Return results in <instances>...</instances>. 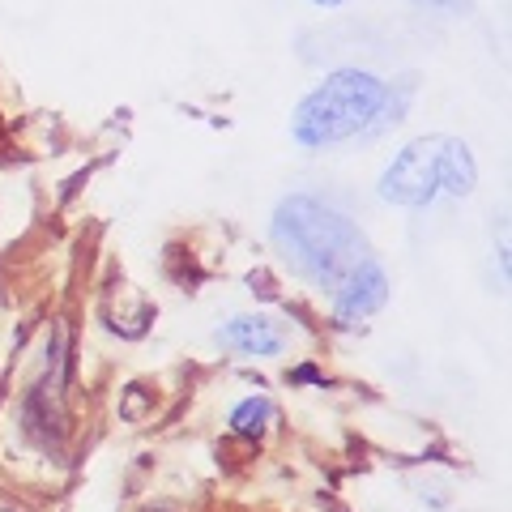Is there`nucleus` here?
<instances>
[{
    "label": "nucleus",
    "instance_id": "obj_1",
    "mask_svg": "<svg viewBox=\"0 0 512 512\" xmlns=\"http://www.w3.org/2000/svg\"><path fill=\"white\" fill-rule=\"evenodd\" d=\"M274 239H278V252L303 278L325 282V286H338L359 265L372 261L363 244V231L355 222H346L342 214H333L308 197H291L278 205Z\"/></svg>",
    "mask_w": 512,
    "mask_h": 512
},
{
    "label": "nucleus",
    "instance_id": "obj_2",
    "mask_svg": "<svg viewBox=\"0 0 512 512\" xmlns=\"http://www.w3.org/2000/svg\"><path fill=\"white\" fill-rule=\"evenodd\" d=\"M389 90H384L372 73L342 69L325 77V86H316L295 111V141L299 146H333V141L376 133L393 120Z\"/></svg>",
    "mask_w": 512,
    "mask_h": 512
},
{
    "label": "nucleus",
    "instance_id": "obj_3",
    "mask_svg": "<svg viewBox=\"0 0 512 512\" xmlns=\"http://www.w3.org/2000/svg\"><path fill=\"white\" fill-rule=\"evenodd\" d=\"M440 150H444V137L410 141V146L389 163V171H384L380 197L397 201V205H410V210L427 205L440 192Z\"/></svg>",
    "mask_w": 512,
    "mask_h": 512
},
{
    "label": "nucleus",
    "instance_id": "obj_4",
    "mask_svg": "<svg viewBox=\"0 0 512 512\" xmlns=\"http://www.w3.org/2000/svg\"><path fill=\"white\" fill-rule=\"evenodd\" d=\"M384 299H389V278H384V269L376 261L359 265L355 274L333 286V312H338L342 325H359V320L376 316L384 308Z\"/></svg>",
    "mask_w": 512,
    "mask_h": 512
},
{
    "label": "nucleus",
    "instance_id": "obj_5",
    "mask_svg": "<svg viewBox=\"0 0 512 512\" xmlns=\"http://www.w3.org/2000/svg\"><path fill=\"white\" fill-rule=\"evenodd\" d=\"M218 342L244 355H282V329L269 316H235L218 329Z\"/></svg>",
    "mask_w": 512,
    "mask_h": 512
},
{
    "label": "nucleus",
    "instance_id": "obj_6",
    "mask_svg": "<svg viewBox=\"0 0 512 512\" xmlns=\"http://www.w3.org/2000/svg\"><path fill=\"white\" fill-rule=\"evenodd\" d=\"M478 184V171H474V154L470 146H461V141L444 137V150H440V188L461 197V192H470Z\"/></svg>",
    "mask_w": 512,
    "mask_h": 512
},
{
    "label": "nucleus",
    "instance_id": "obj_7",
    "mask_svg": "<svg viewBox=\"0 0 512 512\" xmlns=\"http://www.w3.org/2000/svg\"><path fill=\"white\" fill-rule=\"evenodd\" d=\"M269 410H274V406H269L265 397H248V402H239L231 410V427L244 431V436H261L265 423H269Z\"/></svg>",
    "mask_w": 512,
    "mask_h": 512
},
{
    "label": "nucleus",
    "instance_id": "obj_8",
    "mask_svg": "<svg viewBox=\"0 0 512 512\" xmlns=\"http://www.w3.org/2000/svg\"><path fill=\"white\" fill-rule=\"evenodd\" d=\"M128 419H141V389L128 393Z\"/></svg>",
    "mask_w": 512,
    "mask_h": 512
},
{
    "label": "nucleus",
    "instance_id": "obj_9",
    "mask_svg": "<svg viewBox=\"0 0 512 512\" xmlns=\"http://www.w3.org/2000/svg\"><path fill=\"white\" fill-rule=\"evenodd\" d=\"M414 5H431V9H453L457 0H414Z\"/></svg>",
    "mask_w": 512,
    "mask_h": 512
},
{
    "label": "nucleus",
    "instance_id": "obj_10",
    "mask_svg": "<svg viewBox=\"0 0 512 512\" xmlns=\"http://www.w3.org/2000/svg\"><path fill=\"white\" fill-rule=\"evenodd\" d=\"M312 5H342V0H312Z\"/></svg>",
    "mask_w": 512,
    "mask_h": 512
},
{
    "label": "nucleus",
    "instance_id": "obj_11",
    "mask_svg": "<svg viewBox=\"0 0 512 512\" xmlns=\"http://www.w3.org/2000/svg\"><path fill=\"white\" fill-rule=\"evenodd\" d=\"M0 512H5V508H0Z\"/></svg>",
    "mask_w": 512,
    "mask_h": 512
}]
</instances>
